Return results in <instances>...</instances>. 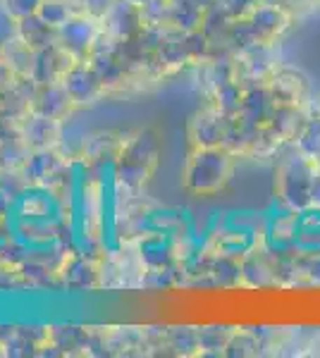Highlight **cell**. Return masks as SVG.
<instances>
[{
    "mask_svg": "<svg viewBox=\"0 0 320 358\" xmlns=\"http://www.w3.org/2000/svg\"><path fill=\"white\" fill-rule=\"evenodd\" d=\"M10 244L29 256H50L67 234V206L53 189L27 187L10 199Z\"/></svg>",
    "mask_w": 320,
    "mask_h": 358,
    "instance_id": "obj_1",
    "label": "cell"
},
{
    "mask_svg": "<svg viewBox=\"0 0 320 358\" xmlns=\"http://www.w3.org/2000/svg\"><path fill=\"white\" fill-rule=\"evenodd\" d=\"M67 179V232L69 244L81 258L94 256L96 241L91 234V199H89V170L81 160L69 165Z\"/></svg>",
    "mask_w": 320,
    "mask_h": 358,
    "instance_id": "obj_2",
    "label": "cell"
},
{
    "mask_svg": "<svg viewBox=\"0 0 320 358\" xmlns=\"http://www.w3.org/2000/svg\"><path fill=\"white\" fill-rule=\"evenodd\" d=\"M115 165L103 160L98 167V241L106 251H118V217H115Z\"/></svg>",
    "mask_w": 320,
    "mask_h": 358,
    "instance_id": "obj_3",
    "label": "cell"
},
{
    "mask_svg": "<svg viewBox=\"0 0 320 358\" xmlns=\"http://www.w3.org/2000/svg\"><path fill=\"white\" fill-rule=\"evenodd\" d=\"M98 74L86 65H74L65 72V94L72 101H86L96 94Z\"/></svg>",
    "mask_w": 320,
    "mask_h": 358,
    "instance_id": "obj_4",
    "label": "cell"
},
{
    "mask_svg": "<svg viewBox=\"0 0 320 358\" xmlns=\"http://www.w3.org/2000/svg\"><path fill=\"white\" fill-rule=\"evenodd\" d=\"M94 34L96 29L91 24V20H84V17H69L60 27V38L72 53H84L94 41Z\"/></svg>",
    "mask_w": 320,
    "mask_h": 358,
    "instance_id": "obj_5",
    "label": "cell"
},
{
    "mask_svg": "<svg viewBox=\"0 0 320 358\" xmlns=\"http://www.w3.org/2000/svg\"><path fill=\"white\" fill-rule=\"evenodd\" d=\"M22 22V36H25L27 45H46L50 36V24H46L39 15H29Z\"/></svg>",
    "mask_w": 320,
    "mask_h": 358,
    "instance_id": "obj_6",
    "label": "cell"
},
{
    "mask_svg": "<svg viewBox=\"0 0 320 358\" xmlns=\"http://www.w3.org/2000/svg\"><path fill=\"white\" fill-rule=\"evenodd\" d=\"M36 15L46 22V24L57 27V29H60L69 20V10H67V5L62 3V0H43Z\"/></svg>",
    "mask_w": 320,
    "mask_h": 358,
    "instance_id": "obj_7",
    "label": "cell"
},
{
    "mask_svg": "<svg viewBox=\"0 0 320 358\" xmlns=\"http://www.w3.org/2000/svg\"><path fill=\"white\" fill-rule=\"evenodd\" d=\"M41 3H43V0H5L10 15H15L17 20H25L29 15H36Z\"/></svg>",
    "mask_w": 320,
    "mask_h": 358,
    "instance_id": "obj_8",
    "label": "cell"
},
{
    "mask_svg": "<svg viewBox=\"0 0 320 358\" xmlns=\"http://www.w3.org/2000/svg\"><path fill=\"white\" fill-rule=\"evenodd\" d=\"M8 208H10V196L5 192H0V251L10 244V234H8Z\"/></svg>",
    "mask_w": 320,
    "mask_h": 358,
    "instance_id": "obj_9",
    "label": "cell"
},
{
    "mask_svg": "<svg viewBox=\"0 0 320 358\" xmlns=\"http://www.w3.org/2000/svg\"><path fill=\"white\" fill-rule=\"evenodd\" d=\"M130 3H134V5H137V3H144V0H130Z\"/></svg>",
    "mask_w": 320,
    "mask_h": 358,
    "instance_id": "obj_10",
    "label": "cell"
}]
</instances>
